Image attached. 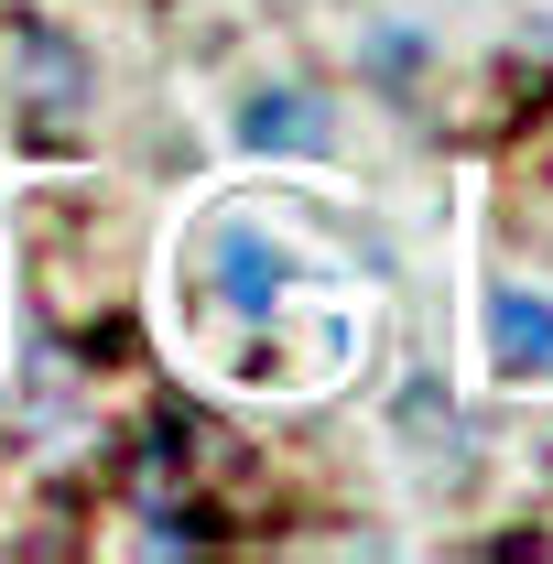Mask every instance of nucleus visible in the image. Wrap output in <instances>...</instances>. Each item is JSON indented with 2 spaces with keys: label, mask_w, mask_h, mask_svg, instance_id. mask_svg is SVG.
Here are the masks:
<instances>
[{
  "label": "nucleus",
  "mask_w": 553,
  "mask_h": 564,
  "mask_svg": "<svg viewBox=\"0 0 553 564\" xmlns=\"http://www.w3.org/2000/svg\"><path fill=\"white\" fill-rule=\"evenodd\" d=\"M239 141H250V152H326L337 120H326V98L272 87V98H250V109H239Z\"/></svg>",
  "instance_id": "1"
},
{
  "label": "nucleus",
  "mask_w": 553,
  "mask_h": 564,
  "mask_svg": "<svg viewBox=\"0 0 553 564\" xmlns=\"http://www.w3.org/2000/svg\"><path fill=\"white\" fill-rule=\"evenodd\" d=\"M488 337H499L510 369H553V304L543 293H499V304H488Z\"/></svg>",
  "instance_id": "2"
}]
</instances>
